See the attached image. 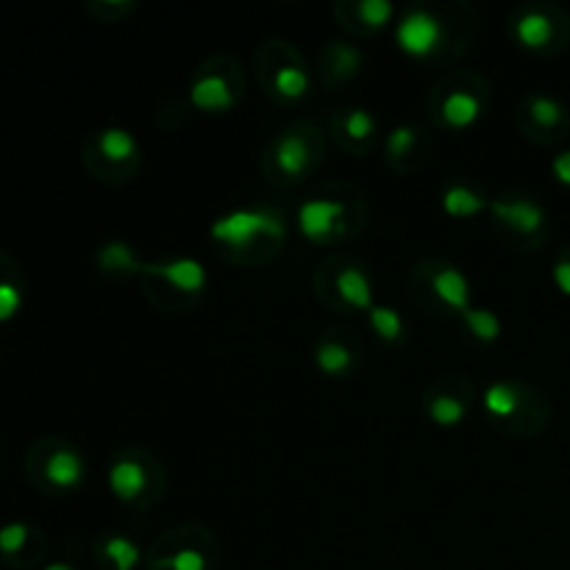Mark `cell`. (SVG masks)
<instances>
[{
  "instance_id": "9c48e42d",
  "label": "cell",
  "mask_w": 570,
  "mask_h": 570,
  "mask_svg": "<svg viewBox=\"0 0 570 570\" xmlns=\"http://www.w3.org/2000/svg\"><path fill=\"white\" fill-rule=\"evenodd\" d=\"M410 295L432 317L456 321L468 306H473L471 278L460 265L443 256H423L410 271Z\"/></svg>"
},
{
  "instance_id": "4dcf8cb0",
  "label": "cell",
  "mask_w": 570,
  "mask_h": 570,
  "mask_svg": "<svg viewBox=\"0 0 570 570\" xmlns=\"http://www.w3.org/2000/svg\"><path fill=\"white\" fill-rule=\"evenodd\" d=\"M137 9L139 3H134V0H92V3H87L89 14L98 17L100 22H122Z\"/></svg>"
},
{
  "instance_id": "e0dca14e",
  "label": "cell",
  "mask_w": 570,
  "mask_h": 570,
  "mask_svg": "<svg viewBox=\"0 0 570 570\" xmlns=\"http://www.w3.org/2000/svg\"><path fill=\"white\" fill-rule=\"evenodd\" d=\"M28 473L45 493L70 495L83 488L89 468L81 451L72 443H67V440H45L33 449L31 460H28Z\"/></svg>"
},
{
  "instance_id": "484cf974",
  "label": "cell",
  "mask_w": 570,
  "mask_h": 570,
  "mask_svg": "<svg viewBox=\"0 0 570 570\" xmlns=\"http://www.w3.org/2000/svg\"><path fill=\"white\" fill-rule=\"evenodd\" d=\"M95 265L104 273L109 282H131L139 278L145 271V259L139 256V250L134 248L126 239H106L95 250Z\"/></svg>"
},
{
  "instance_id": "83f0119b",
  "label": "cell",
  "mask_w": 570,
  "mask_h": 570,
  "mask_svg": "<svg viewBox=\"0 0 570 570\" xmlns=\"http://www.w3.org/2000/svg\"><path fill=\"white\" fill-rule=\"evenodd\" d=\"M460 328L465 332L468 340H473L476 345H495L504 334V323H501L499 312H493L490 306H468L460 317H456Z\"/></svg>"
},
{
  "instance_id": "1f68e13d",
  "label": "cell",
  "mask_w": 570,
  "mask_h": 570,
  "mask_svg": "<svg viewBox=\"0 0 570 570\" xmlns=\"http://www.w3.org/2000/svg\"><path fill=\"white\" fill-rule=\"evenodd\" d=\"M22 309V287L11 278H0V323H9Z\"/></svg>"
},
{
  "instance_id": "52a82bcc",
  "label": "cell",
  "mask_w": 570,
  "mask_h": 570,
  "mask_svg": "<svg viewBox=\"0 0 570 570\" xmlns=\"http://www.w3.org/2000/svg\"><path fill=\"white\" fill-rule=\"evenodd\" d=\"M106 488L131 510H154L167 493V471L159 456L145 445H122L106 468Z\"/></svg>"
},
{
  "instance_id": "7c38bea8",
  "label": "cell",
  "mask_w": 570,
  "mask_h": 570,
  "mask_svg": "<svg viewBox=\"0 0 570 570\" xmlns=\"http://www.w3.org/2000/svg\"><path fill=\"white\" fill-rule=\"evenodd\" d=\"M490 228L512 250H538L549 239L551 217L543 200L527 189H501L490 204Z\"/></svg>"
},
{
  "instance_id": "d6986e66",
  "label": "cell",
  "mask_w": 570,
  "mask_h": 570,
  "mask_svg": "<svg viewBox=\"0 0 570 570\" xmlns=\"http://www.w3.org/2000/svg\"><path fill=\"white\" fill-rule=\"evenodd\" d=\"M476 390H473L471 376L465 373H445V376L432 379L421 393V410L432 426L451 432L465 423L471 415Z\"/></svg>"
},
{
  "instance_id": "4fadbf2b",
  "label": "cell",
  "mask_w": 570,
  "mask_h": 570,
  "mask_svg": "<svg viewBox=\"0 0 570 570\" xmlns=\"http://www.w3.org/2000/svg\"><path fill=\"white\" fill-rule=\"evenodd\" d=\"M507 37L532 56H557L570 45V11L554 0H527L507 14Z\"/></svg>"
},
{
  "instance_id": "44dd1931",
  "label": "cell",
  "mask_w": 570,
  "mask_h": 570,
  "mask_svg": "<svg viewBox=\"0 0 570 570\" xmlns=\"http://www.w3.org/2000/svg\"><path fill=\"white\" fill-rule=\"evenodd\" d=\"M312 362L317 373L332 382H345L360 371L362 362V343L348 326H332L321 332L312 348Z\"/></svg>"
},
{
  "instance_id": "8992f818",
  "label": "cell",
  "mask_w": 570,
  "mask_h": 570,
  "mask_svg": "<svg viewBox=\"0 0 570 570\" xmlns=\"http://www.w3.org/2000/svg\"><path fill=\"white\" fill-rule=\"evenodd\" d=\"M490 109V81L473 67H451L426 92V115L445 134H465Z\"/></svg>"
},
{
  "instance_id": "ac0fdd59",
  "label": "cell",
  "mask_w": 570,
  "mask_h": 570,
  "mask_svg": "<svg viewBox=\"0 0 570 570\" xmlns=\"http://www.w3.org/2000/svg\"><path fill=\"white\" fill-rule=\"evenodd\" d=\"M515 128L534 145H560L570 137V109L551 92H529L515 106Z\"/></svg>"
},
{
  "instance_id": "603a6c76",
  "label": "cell",
  "mask_w": 570,
  "mask_h": 570,
  "mask_svg": "<svg viewBox=\"0 0 570 570\" xmlns=\"http://www.w3.org/2000/svg\"><path fill=\"white\" fill-rule=\"evenodd\" d=\"M399 11V6L390 0H337L332 3V17L337 20V26L360 39L376 37V33L393 28Z\"/></svg>"
},
{
  "instance_id": "ba28073f",
  "label": "cell",
  "mask_w": 570,
  "mask_h": 570,
  "mask_svg": "<svg viewBox=\"0 0 570 570\" xmlns=\"http://www.w3.org/2000/svg\"><path fill=\"white\" fill-rule=\"evenodd\" d=\"M312 287L326 309L340 315H367L376 301V278L371 267L351 254H332L312 273Z\"/></svg>"
},
{
  "instance_id": "e575fe53",
  "label": "cell",
  "mask_w": 570,
  "mask_h": 570,
  "mask_svg": "<svg viewBox=\"0 0 570 570\" xmlns=\"http://www.w3.org/2000/svg\"><path fill=\"white\" fill-rule=\"evenodd\" d=\"M42 570H76L70 566V562H50V566H45Z\"/></svg>"
},
{
  "instance_id": "7402d4cb",
  "label": "cell",
  "mask_w": 570,
  "mask_h": 570,
  "mask_svg": "<svg viewBox=\"0 0 570 570\" xmlns=\"http://www.w3.org/2000/svg\"><path fill=\"white\" fill-rule=\"evenodd\" d=\"M328 137L343 154L367 156L382 142V122L367 106H340L328 117Z\"/></svg>"
},
{
  "instance_id": "8fae6325",
  "label": "cell",
  "mask_w": 570,
  "mask_h": 570,
  "mask_svg": "<svg viewBox=\"0 0 570 570\" xmlns=\"http://www.w3.org/2000/svg\"><path fill=\"white\" fill-rule=\"evenodd\" d=\"M145 298L161 312H187L204 298L209 287L206 265L195 256H170V259L145 262L139 276Z\"/></svg>"
},
{
  "instance_id": "ffe728a7",
  "label": "cell",
  "mask_w": 570,
  "mask_h": 570,
  "mask_svg": "<svg viewBox=\"0 0 570 570\" xmlns=\"http://www.w3.org/2000/svg\"><path fill=\"white\" fill-rule=\"evenodd\" d=\"M382 150L390 170L399 176H415L432 159L434 139L429 128L417 126V122H401L384 134Z\"/></svg>"
},
{
  "instance_id": "5bb4252c",
  "label": "cell",
  "mask_w": 570,
  "mask_h": 570,
  "mask_svg": "<svg viewBox=\"0 0 570 570\" xmlns=\"http://www.w3.org/2000/svg\"><path fill=\"white\" fill-rule=\"evenodd\" d=\"M245 98V70L234 56L215 53L189 76L187 104L206 117L232 115Z\"/></svg>"
},
{
  "instance_id": "9a60e30c",
  "label": "cell",
  "mask_w": 570,
  "mask_h": 570,
  "mask_svg": "<svg viewBox=\"0 0 570 570\" xmlns=\"http://www.w3.org/2000/svg\"><path fill=\"white\" fill-rule=\"evenodd\" d=\"M220 540L204 523H178L165 529L145 551L148 570H217Z\"/></svg>"
},
{
  "instance_id": "277c9868",
  "label": "cell",
  "mask_w": 570,
  "mask_h": 570,
  "mask_svg": "<svg viewBox=\"0 0 570 570\" xmlns=\"http://www.w3.org/2000/svg\"><path fill=\"white\" fill-rule=\"evenodd\" d=\"M482 412L488 417V426L510 440L538 438L554 417L549 395L518 376L490 382L482 393Z\"/></svg>"
},
{
  "instance_id": "836d02e7",
  "label": "cell",
  "mask_w": 570,
  "mask_h": 570,
  "mask_svg": "<svg viewBox=\"0 0 570 570\" xmlns=\"http://www.w3.org/2000/svg\"><path fill=\"white\" fill-rule=\"evenodd\" d=\"M549 170H551V178H554L560 187L570 189V148L557 150L554 159H551V165H549Z\"/></svg>"
},
{
  "instance_id": "30bf717a",
  "label": "cell",
  "mask_w": 570,
  "mask_h": 570,
  "mask_svg": "<svg viewBox=\"0 0 570 570\" xmlns=\"http://www.w3.org/2000/svg\"><path fill=\"white\" fill-rule=\"evenodd\" d=\"M256 81L276 106H298L312 95V70L293 42L267 37L254 53Z\"/></svg>"
},
{
  "instance_id": "4316f807",
  "label": "cell",
  "mask_w": 570,
  "mask_h": 570,
  "mask_svg": "<svg viewBox=\"0 0 570 570\" xmlns=\"http://www.w3.org/2000/svg\"><path fill=\"white\" fill-rule=\"evenodd\" d=\"M92 557L100 570H137L145 562V551L126 532H104L95 538Z\"/></svg>"
},
{
  "instance_id": "cb8c5ba5",
  "label": "cell",
  "mask_w": 570,
  "mask_h": 570,
  "mask_svg": "<svg viewBox=\"0 0 570 570\" xmlns=\"http://www.w3.org/2000/svg\"><path fill=\"white\" fill-rule=\"evenodd\" d=\"M365 70V50L354 39H328L317 53V78L323 89H345Z\"/></svg>"
},
{
  "instance_id": "7a4b0ae2",
  "label": "cell",
  "mask_w": 570,
  "mask_h": 570,
  "mask_svg": "<svg viewBox=\"0 0 570 570\" xmlns=\"http://www.w3.org/2000/svg\"><path fill=\"white\" fill-rule=\"evenodd\" d=\"M289 237V223L276 206H239L223 212L209 226L217 254L239 267L267 265L278 256Z\"/></svg>"
},
{
  "instance_id": "5b68a950",
  "label": "cell",
  "mask_w": 570,
  "mask_h": 570,
  "mask_svg": "<svg viewBox=\"0 0 570 570\" xmlns=\"http://www.w3.org/2000/svg\"><path fill=\"white\" fill-rule=\"evenodd\" d=\"M328 137L312 120H295L278 128L262 150L259 170L271 187L293 189L315 176L326 161Z\"/></svg>"
},
{
  "instance_id": "6da1fadb",
  "label": "cell",
  "mask_w": 570,
  "mask_h": 570,
  "mask_svg": "<svg viewBox=\"0 0 570 570\" xmlns=\"http://www.w3.org/2000/svg\"><path fill=\"white\" fill-rule=\"evenodd\" d=\"M476 37V11L465 0L410 3L393 26L395 48L412 61L432 67L454 65Z\"/></svg>"
},
{
  "instance_id": "2e32d148",
  "label": "cell",
  "mask_w": 570,
  "mask_h": 570,
  "mask_svg": "<svg viewBox=\"0 0 570 570\" xmlns=\"http://www.w3.org/2000/svg\"><path fill=\"white\" fill-rule=\"evenodd\" d=\"M83 165L98 181L122 187L134 181L142 167V145L126 126H104L83 142Z\"/></svg>"
},
{
  "instance_id": "3957f363",
  "label": "cell",
  "mask_w": 570,
  "mask_h": 570,
  "mask_svg": "<svg viewBox=\"0 0 570 570\" xmlns=\"http://www.w3.org/2000/svg\"><path fill=\"white\" fill-rule=\"evenodd\" d=\"M371 217L365 193L354 184H321L295 209L301 237L315 248H334L360 237Z\"/></svg>"
},
{
  "instance_id": "d4e9b609",
  "label": "cell",
  "mask_w": 570,
  "mask_h": 570,
  "mask_svg": "<svg viewBox=\"0 0 570 570\" xmlns=\"http://www.w3.org/2000/svg\"><path fill=\"white\" fill-rule=\"evenodd\" d=\"M490 204H493V195L473 178L451 176L440 187V209L451 220H476L488 215Z\"/></svg>"
},
{
  "instance_id": "f1b7e54d",
  "label": "cell",
  "mask_w": 570,
  "mask_h": 570,
  "mask_svg": "<svg viewBox=\"0 0 570 570\" xmlns=\"http://www.w3.org/2000/svg\"><path fill=\"white\" fill-rule=\"evenodd\" d=\"M367 326L376 334V340H382L384 345H404L406 334H410V326H406L404 315H401L395 306L382 304L379 301L371 312H367Z\"/></svg>"
},
{
  "instance_id": "d6a6232c",
  "label": "cell",
  "mask_w": 570,
  "mask_h": 570,
  "mask_svg": "<svg viewBox=\"0 0 570 570\" xmlns=\"http://www.w3.org/2000/svg\"><path fill=\"white\" fill-rule=\"evenodd\" d=\"M551 282L560 289V295L570 298V245L557 250L554 262H551Z\"/></svg>"
},
{
  "instance_id": "f546056e",
  "label": "cell",
  "mask_w": 570,
  "mask_h": 570,
  "mask_svg": "<svg viewBox=\"0 0 570 570\" xmlns=\"http://www.w3.org/2000/svg\"><path fill=\"white\" fill-rule=\"evenodd\" d=\"M33 540H39V532L28 527V523H6V527H0V554H3L6 560L20 562V554H28V546H31Z\"/></svg>"
}]
</instances>
